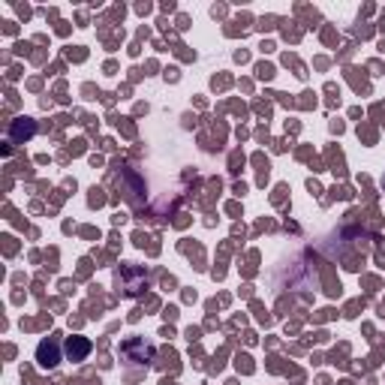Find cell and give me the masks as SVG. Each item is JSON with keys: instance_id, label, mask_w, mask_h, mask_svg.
Returning <instances> with one entry per match:
<instances>
[{"instance_id": "cell-1", "label": "cell", "mask_w": 385, "mask_h": 385, "mask_svg": "<svg viewBox=\"0 0 385 385\" xmlns=\"http://www.w3.org/2000/svg\"><path fill=\"white\" fill-rule=\"evenodd\" d=\"M121 358L126 364H151L153 358V346L145 343L142 337H133V340H124L121 343Z\"/></svg>"}, {"instance_id": "cell-2", "label": "cell", "mask_w": 385, "mask_h": 385, "mask_svg": "<svg viewBox=\"0 0 385 385\" xmlns=\"http://www.w3.org/2000/svg\"><path fill=\"white\" fill-rule=\"evenodd\" d=\"M118 286H124V292H130V295H136V292H142L145 289V283H148V277H145V271L142 268H121L118 271Z\"/></svg>"}, {"instance_id": "cell-3", "label": "cell", "mask_w": 385, "mask_h": 385, "mask_svg": "<svg viewBox=\"0 0 385 385\" xmlns=\"http://www.w3.org/2000/svg\"><path fill=\"white\" fill-rule=\"evenodd\" d=\"M36 362H40V367H45V370L58 367V362H60L58 343H55V340H43V343H40V349H36Z\"/></svg>"}, {"instance_id": "cell-4", "label": "cell", "mask_w": 385, "mask_h": 385, "mask_svg": "<svg viewBox=\"0 0 385 385\" xmlns=\"http://www.w3.org/2000/svg\"><path fill=\"white\" fill-rule=\"evenodd\" d=\"M87 352H91V343H87L85 337H70V343H67V355L72 358V362H85Z\"/></svg>"}]
</instances>
